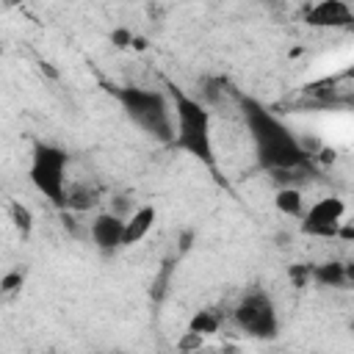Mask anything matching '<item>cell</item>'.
<instances>
[{
    "label": "cell",
    "instance_id": "obj_1",
    "mask_svg": "<svg viewBox=\"0 0 354 354\" xmlns=\"http://www.w3.org/2000/svg\"><path fill=\"white\" fill-rule=\"evenodd\" d=\"M241 113L249 130V138L254 144L257 163L268 171H290V169H307L310 152L299 141V136L260 100L254 97H238Z\"/></svg>",
    "mask_w": 354,
    "mask_h": 354
},
{
    "label": "cell",
    "instance_id": "obj_2",
    "mask_svg": "<svg viewBox=\"0 0 354 354\" xmlns=\"http://www.w3.org/2000/svg\"><path fill=\"white\" fill-rule=\"evenodd\" d=\"M166 88H169L166 94L171 100V116H174V138H171L169 147L191 155L207 171L218 174V158H216V147H213V116H210V108L205 102H199L196 97L185 94L174 83H166Z\"/></svg>",
    "mask_w": 354,
    "mask_h": 354
},
{
    "label": "cell",
    "instance_id": "obj_3",
    "mask_svg": "<svg viewBox=\"0 0 354 354\" xmlns=\"http://www.w3.org/2000/svg\"><path fill=\"white\" fill-rule=\"evenodd\" d=\"M113 97L141 133H147L160 144H171L174 116H171V100L166 91L144 88V86H119L113 88Z\"/></svg>",
    "mask_w": 354,
    "mask_h": 354
},
{
    "label": "cell",
    "instance_id": "obj_4",
    "mask_svg": "<svg viewBox=\"0 0 354 354\" xmlns=\"http://www.w3.org/2000/svg\"><path fill=\"white\" fill-rule=\"evenodd\" d=\"M66 166L69 152L53 141H33L28 180L30 185L58 210H66Z\"/></svg>",
    "mask_w": 354,
    "mask_h": 354
},
{
    "label": "cell",
    "instance_id": "obj_5",
    "mask_svg": "<svg viewBox=\"0 0 354 354\" xmlns=\"http://www.w3.org/2000/svg\"><path fill=\"white\" fill-rule=\"evenodd\" d=\"M235 324L254 340H274L279 335V313L266 290H249L232 310Z\"/></svg>",
    "mask_w": 354,
    "mask_h": 354
},
{
    "label": "cell",
    "instance_id": "obj_6",
    "mask_svg": "<svg viewBox=\"0 0 354 354\" xmlns=\"http://www.w3.org/2000/svg\"><path fill=\"white\" fill-rule=\"evenodd\" d=\"M346 216V202L340 196H324L310 205L301 216V232L310 238H337V230Z\"/></svg>",
    "mask_w": 354,
    "mask_h": 354
},
{
    "label": "cell",
    "instance_id": "obj_7",
    "mask_svg": "<svg viewBox=\"0 0 354 354\" xmlns=\"http://www.w3.org/2000/svg\"><path fill=\"white\" fill-rule=\"evenodd\" d=\"M122 227H124V218L116 216V213H100V216H94V221H91L88 230H91V241H94V246H97L100 254L111 257V254H116L122 249Z\"/></svg>",
    "mask_w": 354,
    "mask_h": 354
},
{
    "label": "cell",
    "instance_id": "obj_8",
    "mask_svg": "<svg viewBox=\"0 0 354 354\" xmlns=\"http://www.w3.org/2000/svg\"><path fill=\"white\" fill-rule=\"evenodd\" d=\"M155 221H158L155 205H141V207H136V210L124 218V227H122V249L141 243V241L152 232Z\"/></svg>",
    "mask_w": 354,
    "mask_h": 354
},
{
    "label": "cell",
    "instance_id": "obj_9",
    "mask_svg": "<svg viewBox=\"0 0 354 354\" xmlns=\"http://www.w3.org/2000/svg\"><path fill=\"white\" fill-rule=\"evenodd\" d=\"M310 25H346L351 22V6L343 0H324L307 8L304 17Z\"/></svg>",
    "mask_w": 354,
    "mask_h": 354
},
{
    "label": "cell",
    "instance_id": "obj_10",
    "mask_svg": "<svg viewBox=\"0 0 354 354\" xmlns=\"http://www.w3.org/2000/svg\"><path fill=\"white\" fill-rule=\"evenodd\" d=\"M310 279H315L324 288H343L354 279V271L348 263L340 260H326V263H315L310 266Z\"/></svg>",
    "mask_w": 354,
    "mask_h": 354
},
{
    "label": "cell",
    "instance_id": "obj_11",
    "mask_svg": "<svg viewBox=\"0 0 354 354\" xmlns=\"http://www.w3.org/2000/svg\"><path fill=\"white\" fill-rule=\"evenodd\" d=\"M274 207L288 218H301L304 216V194H301V188H277Z\"/></svg>",
    "mask_w": 354,
    "mask_h": 354
},
{
    "label": "cell",
    "instance_id": "obj_12",
    "mask_svg": "<svg viewBox=\"0 0 354 354\" xmlns=\"http://www.w3.org/2000/svg\"><path fill=\"white\" fill-rule=\"evenodd\" d=\"M218 326H221V318H218L216 310H199V313H194V318L188 321V332L196 335V337L213 335V332H218Z\"/></svg>",
    "mask_w": 354,
    "mask_h": 354
},
{
    "label": "cell",
    "instance_id": "obj_13",
    "mask_svg": "<svg viewBox=\"0 0 354 354\" xmlns=\"http://www.w3.org/2000/svg\"><path fill=\"white\" fill-rule=\"evenodd\" d=\"M11 221H14V227H17V232H19L22 238L30 235V230H33V213H30L28 205L11 202Z\"/></svg>",
    "mask_w": 354,
    "mask_h": 354
},
{
    "label": "cell",
    "instance_id": "obj_14",
    "mask_svg": "<svg viewBox=\"0 0 354 354\" xmlns=\"http://www.w3.org/2000/svg\"><path fill=\"white\" fill-rule=\"evenodd\" d=\"M25 279H28V271H25L22 266H17V268H11V271H6V274L0 277V293H6V296H11V293H17V290H22V285H25Z\"/></svg>",
    "mask_w": 354,
    "mask_h": 354
},
{
    "label": "cell",
    "instance_id": "obj_15",
    "mask_svg": "<svg viewBox=\"0 0 354 354\" xmlns=\"http://www.w3.org/2000/svg\"><path fill=\"white\" fill-rule=\"evenodd\" d=\"M133 30L127 28V25H116V28H111V33H108V41L116 47V50H127L130 44H133Z\"/></svg>",
    "mask_w": 354,
    "mask_h": 354
},
{
    "label": "cell",
    "instance_id": "obj_16",
    "mask_svg": "<svg viewBox=\"0 0 354 354\" xmlns=\"http://www.w3.org/2000/svg\"><path fill=\"white\" fill-rule=\"evenodd\" d=\"M288 277L301 288V285H307V282H310V266L296 263V266H290V268H288Z\"/></svg>",
    "mask_w": 354,
    "mask_h": 354
},
{
    "label": "cell",
    "instance_id": "obj_17",
    "mask_svg": "<svg viewBox=\"0 0 354 354\" xmlns=\"http://www.w3.org/2000/svg\"><path fill=\"white\" fill-rule=\"evenodd\" d=\"M130 50H147V39L136 33V36H133V44H130Z\"/></svg>",
    "mask_w": 354,
    "mask_h": 354
},
{
    "label": "cell",
    "instance_id": "obj_18",
    "mask_svg": "<svg viewBox=\"0 0 354 354\" xmlns=\"http://www.w3.org/2000/svg\"><path fill=\"white\" fill-rule=\"evenodd\" d=\"M102 354H122V351H102Z\"/></svg>",
    "mask_w": 354,
    "mask_h": 354
},
{
    "label": "cell",
    "instance_id": "obj_19",
    "mask_svg": "<svg viewBox=\"0 0 354 354\" xmlns=\"http://www.w3.org/2000/svg\"><path fill=\"white\" fill-rule=\"evenodd\" d=\"M0 53H3V47H0Z\"/></svg>",
    "mask_w": 354,
    "mask_h": 354
}]
</instances>
